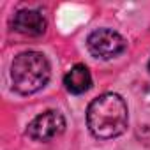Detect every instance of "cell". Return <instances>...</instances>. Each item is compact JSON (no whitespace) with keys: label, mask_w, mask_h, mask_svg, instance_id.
Segmentation results:
<instances>
[{"label":"cell","mask_w":150,"mask_h":150,"mask_svg":"<svg viewBox=\"0 0 150 150\" xmlns=\"http://www.w3.org/2000/svg\"><path fill=\"white\" fill-rule=\"evenodd\" d=\"M13 28L18 34L28 35V37H37L44 34L46 30V20L39 11L34 9H23L18 11L13 18Z\"/></svg>","instance_id":"5"},{"label":"cell","mask_w":150,"mask_h":150,"mask_svg":"<svg viewBox=\"0 0 150 150\" xmlns=\"http://www.w3.org/2000/svg\"><path fill=\"white\" fill-rule=\"evenodd\" d=\"M87 46H88V51L96 58L110 60V58H115L120 53H124L127 48V42L118 32H115L111 28H99L88 35Z\"/></svg>","instance_id":"3"},{"label":"cell","mask_w":150,"mask_h":150,"mask_svg":"<svg viewBox=\"0 0 150 150\" xmlns=\"http://www.w3.org/2000/svg\"><path fill=\"white\" fill-rule=\"evenodd\" d=\"M65 131V118L57 110H48L37 115L27 127V134L35 141H50Z\"/></svg>","instance_id":"4"},{"label":"cell","mask_w":150,"mask_h":150,"mask_svg":"<svg viewBox=\"0 0 150 150\" xmlns=\"http://www.w3.org/2000/svg\"><path fill=\"white\" fill-rule=\"evenodd\" d=\"M64 85L71 94H85L92 87V76L85 64H76L64 76Z\"/></svg>","instance_id":"6"},{"label":"cell","mask_w":150,"mask_h":150,"mask_svg":"<svg viewBox=\"0 0 150 150\" xmlns=\"http://www.w3.org/2000/svg\"><path fill=\"white\" fill-rule=\"evenodd\" d=\"M51 76V67L48 58L39 51L20 53L11 65L13 87L21 96H30L41 90Z\"/></svg>","instance_id":"2"},{"label":"cell","mask_w":150,"mask_h":150,"mask_svg":"<svg viewBox=\"0 0 150 150\" xmlns=\"http://www.w3.org/2000/svg\"><path fill=\"white\" fill-rule=\"evenodd\" d=\"M87 124L97 139H111L120 136L129 124L127 104L118 94H103L88 104Z\"/></svg>","instance_id":"1"},{"label":"cell","mask_w":150,"mask_h":150,"mask_svg":"<svg viewBox=\"0 0 150 150\" xmlns=\"http://www.w3.org/2000/svg\"><path fill=\"white\" fill-rule=\"evenodd\" d=\"M148 71H150V60H148Z\"/></svg>","instance_id":"8"},{"label":"cell","mask_w":150,"mask_h":150,"mask_svg":"<svg viewBox=\"0 0 150 150\" xmlns=\"http://www.w3.org/2000/svg\"><path fill=\"white\" fill-rule=\"evenodd\" d=\"M138 136H139V139H141L143 143L150 145V125H143V127L138 131Z\"/></svg>","instance_id":"7"}]
</instances>
